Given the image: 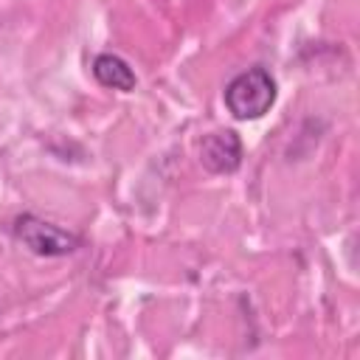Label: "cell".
Returning a JSON list of instances; mask_svg holds the SVG:
<instances>
[{"label": "cell", "instance_id": "6da1fadb", "mask_svg": "<svg viewBox=\"0 0 360 360\" xmlns=\"http://www.w3.org/2000/svg\"><path fill=\"white\" fill-rule=\"evenodd\" d=\"M278 87L267 68L256 65L225 84V107L236 121H256L276 104Z\"/></svg>", "mask_w": 360, "mask_h": 360}, {"label": "cell", "instance_id": "277c9868", "mask_svg": "<svg viewBox=\"0 0 360 360\" xmlns=\"http://www.w3.org/2000/svg\"><path fill=\"white\" fill-rule=\"evenodd\" d=\"M93 76L101 87H110V90H121V93H129L135 90L138 84V76L135 70L129 68L127 59H121L118 53H98L93 59Z\"/></svg>", "mask_w": 360, "mask_h": 360}, {"label": "cell", "instance_id": "7a4b0ae2", "mask_svg": "<svg viewBox=\"0 0 360 360\" xmlns=\"http://www.w3.org/2000/svg\"><path fill=\"white\" fill-rule=\"evenodd\" d=\"M11 231L37 256H68V253L79 250V245H82V236L42 219L37 214H20L11 225Z\"/></svg>", "mask_w": 360, "mask_h": 360}, {"label": "cell", "instance_id": "3957f363", "mask_svg": "<svg viewBox=\"0 0 360 360\" xmlns=\"http://www.w3.org/2000/svg\"><path fill=\"white\" fill-rule=\"evenodd\" d=\"M242 141L233 129L208 132L200 143V160L211 174H233L242 166Z\"/></svg>", "mask_w": 360, "mask_h": 360}]
</instances>
